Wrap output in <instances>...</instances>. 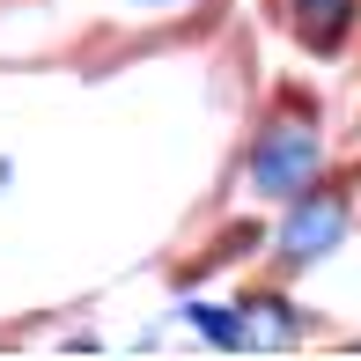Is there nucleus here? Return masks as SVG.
Segmentation results:
<instances>
[{"label": "nucleus", "mask_w": 361, "mask_h": 361, "mask_svg": "<svg viewBox=\"0 0 361 361\" xmlns=\"http://www.w3.org/2000/svg\"><path fill=\"white\" fill-rule=\"evenodd\" d=\"M295 339V317L273 295H258V302H243V347H288Z\"/></svg>", "instance_id": "7ed1b4c3"}, {"label": "nucleus", "mask_w": 361, "mask_h": 361, "mask_svg": "<svg viewBox=\"0 0 361 361\" xmlns=\"http://www.w3.org/2000/svg\"><path fill=\"white\" fill-rule=\"evenodd\" d=\"M317 185V133L310 126H266V140L251 147V192L258 200H302V192Z\"/></svg>", "instance_id": "f257e3e1"}, {"label": "nucleus", "mask_w": 361, "mask_h": 361, "mask_svg": "<svg viewBox=\"0 0 361 361\" xmlns=\"http://www.w3.org/2000/svg\"><path fill=\"white\" fill-rule=\"evenodd\" d=\"M295 23L310 44H339V30L354 23V0H295Z\"/></svg>", "instance_id": "20e7f679"}, {"label": "nucleus", "mask_w": 361, "mask_h": 361, "mask_svg": "<svg viewBox=\"0 0 361 361\" xmlns=\"http://www.w3.org/2000/svg\"><path fill=\"white\" fill-rule=\"evenodd\" d=\"M339 236H347V200H339V192H302L288 228H281V251L295 266H310V258H324Z\"/></svg>", "instance_id": "f03ea898"}, {"label": "nucleus", "mask_w": 361, "mask_h": 361, "mask_svg": "<svg viewBox=\"0 0 361 361\" xmlns=\"http://www.w3.org/2000/svg\"><path fill=\"white\" fill-rule=\"evenodd\" d=\"M140 8H162V0H140Z\"/></svg>", "instance_id": "39448f33"}]
</instances>
